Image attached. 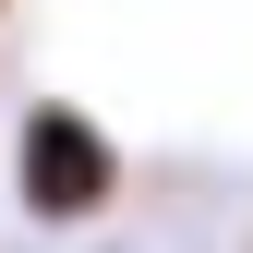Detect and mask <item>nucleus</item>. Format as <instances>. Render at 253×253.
<instances>
[{
	"label": "nucleus",
	"instance_id": "1",
	"mask_svg": "<svg viewBox=\"0 0 253 253\" xmlns=\"http://www.w3.org/2000/svg\"><path fill=\"white\" fill-rule=\"evenodd\" d=\"M12 193H24V217L73 229V217H97V205L121 193V145H109L73 97H37L24 133H12Z\"/></svg>",
	"mask_w": 253,
	"mask_h": 253
}]
</instances>
